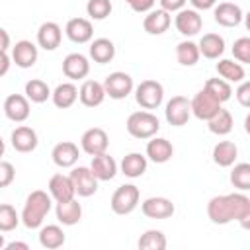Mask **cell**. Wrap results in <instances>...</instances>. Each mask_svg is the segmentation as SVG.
I'll use <instances>...</instances> for the list:
<instances>
[{
  "label": "cell",
  "mask_w": 250,
  "mask_h": 250,
  "mask_svg": "<svg viewBox=\"0 0 250 250\" xmlns=\"http://www.w3.org/2000/svg\"><path fill=\"white\" fill-rule=\"evenodd\" d=\"M250 199L244 193H227V195H215L207 203V217L215 225H229L230 221H236L246 211Z\"/></svg>",
  "instance_id": "obj_1"
},
{
  "label": "cell",
  "mask_w": 250,
  "mask_h": 250,
  "mask_svg": "<svg viewBox=\"0 0 250 250\" xmlns=\"http://www.w3.org/2000/svg\"><path fill=\"white\" fill-rule=\"evenodd\" d=\"M53 207V197L51 193L43 189H35L27 195L23 209H21V223L27 229H39L47 217V213Z\"/></svg>",
  "instance_id": "obj_2"
},
{
  "label": "cell",
  "mask_w": 250,
  "mask_h": 250,
  "mask_svg": "<svg viewBox=\"0 0 250 250\" xmlns=\"http://www.w3.org/2000/svg\"><path fill=\"white\" fill-rule=\"evenodd\" d=\"M125 127H127V133L135 139H152L160 129V121L154 113L145 109V111H133L127 117Z\"/></svg>",
  "instance_id": "obj_3"
},
{
  "label": "cell",
  "mask_w": 250,
  "mask_h": 250,
  "mask_svg": "<svg viewBox=\"0 0 250 250\" xmlns=\"http://www.w3.org/2000/svg\"><path fill=\"white\" fill-rule=\"evenodd\" d=\"M139 197H141V193H139V188H137V186H133V184H123V186H119V188L113 191V195H111V201H109L111 211H113L115 215H129V213H133V211L137 209Z\"/></svg>",
  "instance_id": "obj_4"
},
{
  "label": "cell",
  "mask_w": 250,
  "mask_h": 250,
  "mask_svg": "<svg viewBox=\"0 0 250 250\" xmlns=\"http://www.w3.org/2000/svg\"><path fill=\"white\" fill-rule=\"evenodd\" d=\"M135 100L143 109H156L164 100V88L156 80H143L135 88Z\"/></svg>",
  "instance_id": "obj_5"
},
{
  "label": "cell",
  "mask_w": 250,
  "mask_h": 250,
  "mask_svg": "<svg viewBox=\"0 0 250 250\" xmlns=\"http://www.w3.org/2000/svg\"><path fill=\"white\" fill-rule=\"evenodd\" d=\"M164 115L172 127H184L191 115V102L186 96H174L166 102Z\"/></svg>",
  "instance_id": "obj_6"
},
{
  "label": "cell",
  "mask_w": 250,
  "mask_h": 250,
  "mask_svg": "<svg viewBox=\"0 0 250 250\" xmlns=\"http://www.w3.org/2000/svg\"><path fill=\"white\" fill-rule=\"evenodd\" d=\"M104 88H105V94L111 98V100H125L135 84H133V78L127 74V72H121V70H115L111 74L105 76L104 80Z\"/></svg>",
  "instance_id": "obj_7"
},
{
  "label": "cell",
  "mask_w": 250,
  "mask_h": 250,
  "mask_svg": "<svg viewBox=\"0 0 250 250\" xmlns=\"http://www.w3.org/2000/svg\"><path fill=\"white\" fill-rule=\"evenodd\" d=\"M109 146V137L107 133L102 129V127H92V129H86L80 137V148L90 154V156H96V154H102L105 152Z\"/></svg>",
  "instance_id": "obj_8"
},
{
  "label": "cell",
  "mask_w": 250,
  "mask_h": 250,
  "mask_svg": "<svg viewBox=\"0 0 250 250\" xmlns=\"http://www.w3.org/2000/svg\"><path fill=\"white\" fill-rule=\"evenodd\" d=\"M70 178L74 182V188H76V193L80 197H90L98 191V178L96 174L92 172L90 166H74L70 170Z\"/></svg>",
  "instance_id": "obj_9"
},
{
  "label": "cell",
  "mask_w": 250,
  "mask_h": 250,
  "mask_svg": "<svg viewBox=\"0 0 250 250\" xmlns=\"http://www.w3.org/2000/svg\"><path fill=\"white\" fill-rule=\"evenodd\" d=\"M174 25H176V29L184 37H193V35H197L201 31L203 18L199 16V10H195V8H184V10H180L176 14Z\"/></svg>",
  "instance_id": "obj_10"
},
{
  "label": "cell",
  "mask_w": 250,
  "mask_h": 250,
  "mask_svg": "<svg viewBox=\"0 0 250 250\" xmlns=\"http://www.w3.org/2000/svg\"><path fill=\"white\" fill-rule=\"evenodd\" d=\"M221 102H217L205 88L203 90H199L195 96H193V100H191V113L197 117V119H201V121H209L219 109H221Z\"/></svg>",
  "instance_id": "obj_11"
},
{
  "label": "cell",
  "mask_w": 250,
  "mask_h": 250,
  "mask_svg": "<svg viewBox=\"0 0 250 250\" xmlns=\"http://www.w3.org/2000/svg\"><path fill=\"white\" fill-rule=\"evenodd\" d=\"M47 188H49V193L55 199V203L74 199V195H76V188H74V182H72L70 174L68 176L66 174H53Z\"/></svg>",
  "instance_id": "obj_12"
},
{
  "label": "cell",
  "mask_w": 250,
  "mask_h": 250,
  "mask_svg": "<svg viewBox=\"0 0 250 250\" xmlns=\"http://www.w3.org/2000/svg\"><path fill=\"white\" fill-rule=\"evenodd\" d=\"M29 98L21 96V94H10L4 100V115L14 121V123H21L29 117Z\"/></svg>",
  "instance_id": "obj_13"
},
{
  "label": "cell",
  "mask_w": 250,
  "mask_h": 250,
  "mask_svg": "<svg viewBox=\"0 0 250 250\" xmlns=\"http://www.w3.org/2000/svg\"><path fill=\"white\" fill-rule=\"evenodd\" d=\"M64 33L66 37L72 41V43H88L92 41L94 37V27H92V21L86 20V18H70L64 25Z\"/></svg>",
  "instance_id": "obj_14"
},
{
  "label": "cell",
  "mask_w": 250,
  "mask_h": 250,
  "mask_svg": "<svg viewBox=\"0 0 250 250\" xmlns=\"http://www.w3.org/2000/svg\"><path fill=\"white\" fill-rule=\"evenodd\" d=\"M37 57H39L37 45L27 39L16 41V45L12 47V61L20 68H31L37 62Z\"/></svg>",
  "instance_id": "obj_15"
},
{
  "label": "cell",
  "mask_w": 250,
  "mask_h": 250,
  "mask_svg": "<svg viewBox=\"0 0 250 250\" xmlns=\"http://www.w3.org/2000/svg\"><path fill=\"white\" fill-rule=\"evenodd\" d=\"M78 156H80L78 145H74L72 141L57 143L51 150V158L59 168H74V164L78 162Z\"/></svg>",
  "instance_id": "obj_16"
},
{
  "label": "cell",
  "mask_w": 250,
  "mask_h": 250,
  "mask_svg": "<svg viewBox=\"0 0 250 250\" xmlns=\"http://www.w3.org/2000/svg\"><path fill=\"white\" fill-rule=\"evenodd\" d=\"M141 211L148 219H168L174 215L176 207L168 197H146L141 203Z\"/></svg>",
  "instance_id": "obj_17"
},
{
  "label": "cell",
  "mask_w": 250,
  "mask_h": 250,
  "mask_svg": "<svg viewBox=\"0 0 250 250\" xmlns=\"http://www.w3.org/2000/svg\"><path fill=\"white\" fill-rule=\"evenodd\" d=\"M213 18L223 27H236L244 20V14H242L238 4H234V2H221V4L215 6Z\"/></svg>",
  "instance_id": "obj_18"
},
{
  "label": "cell",
  "mask_w": 250,
  "mask_h": 250,
  "mask_svg": "<svg viewBox=\"0 0 250 250\" xmlns=\"http://www.w3.org/2000/svg\"><path fill=\"white\" fill-rule=\"evenodd\" d=\"M90 72V61L82 53H70L62 61V74L70 80H82Z\"/></svg>",
  "instance_id": "obj_19"
},
{
  "label": "cell",
  "mask_w": 250,
  "mask_h": 250,
  "mask_svg": "<svg viewBox=\"0 0 250 250\" xmlns=\"http://www.w3.org/2000/svg\"><path fill=\"white\" fill-rule=\"evenodd\" d=\"M105 88H104V82H98V80H84L82 86H80V94H78V100L82 105L86 107H98L104 104L105 100Z\"/></svg>",
  "instance_id": "obj_20"
},
{
  "label": "cell",
  "mask_w": 250,
  "mask_h": 250,
  "mask_svg": "<svg viewBox=\"0 0 250 250\" xmlns=\"http://www.w3.org/2000/svg\"><path fill=\"white\" fill-rule=\"evenodd\" d=\"M10 143H12L14 150H18V152H31V150L37 148L39 139H37L35 129L27 127V125H20V127H16L12 131Z\"/></svg>",
  "instance_id": "obj_21"
},
{
  "label": "cell",
  "mask_w": 250,
  "mask_h": 250,
  "mask_svg": "<svg viewBox=\"0 0 250 250\" xmlns=\"http://www.w3.org/2000/svg\"><path fill=\"white\" fill-rule=\"evenodd\" d=\"M170 23H172L170 12L158 8V10L146 12V16H145V20H143V29H145L148 35H162L164 31H168Z\"/></svg>",
  "instance_id": "obj_22"
},
{
  "label": "cell",
  "mask_w": 250,
  "mask_h": 250,
  "mask_svg": "<svg viewBox=\"0 0 250 250\" xmlns=\"http://www.w3.org/2000/svg\"><path fill=\"white\" fill-rule=\"evenodd\" d=\"M62 39V29L55 21H45L37 29V45L45 51H55L61 45Z\"/></svg>",
  "instance_id": "obj_23"
},
{
  "label": "cell",
  "mask_w": 250,
  "mask_h": 250,
  "mask_svg": "<svg viewBox=\"0 0 250 250\" xmlns=\"http://www.w3.org/2000/svg\"><path fill=\"white\" fill-rule=\"evenodd\" d=\"M174 154V146L168 139L164 137H152L148 143H146V158L156 162V164H164L172 158Z\"/></svg>",
  "instance_id": "obj_24"
},
{
  "label": "cell",
  "mask_w": 250,
  "mask_h": 250,
  "mask_svg": "<svg viewBox=\"0 0 250 250\" xmlns=\"http://www.w3.org/2000/svg\"><path fill=\"white\" fill-rule=\"evenodd\" d=\"M90 168H92V172L96 174V178H98L100 182L113 180L115 174H117V162H115L113 156H109L107 152H102V154L92 156Z\"/></svg>",
  "instance_id": "obj_25"
},
{
  "label": "cell",
  "mask_w": 250,
  "mask_h": 250,
  "mask_svg": "<svg viewBox=\"0 0 250 250\" xmlns=\"http://www.w3.org/2000/svg\"><path fill=\"white\" fill-rule=\"evenodd\" d=\"M55 215L57 221L64 227H72L82 219V205L76 199H68V201H61L55 207Z\"/></svg>",
  "instance_id": "obj_26"
},
{
  "label": "cell",
  "mask_w": 250,
  "mask_h": 250,
  "mask_svg": "<svg viewBox=\"0 0 250 250\" xmlns=\"http://www.w3.org/2000/svg\"><path fill=\"white\" fill-rule=\"evenodd\" d=\"M90 59L94 61V62H98V64H107V62H111L113 61V57H115V45H113V41L111 39H107V37H98V39H94L92 43H90Z\"/></svg>",
  "instance_id": "obj_27"
},
{
  "label": "cell",
  "mask_w": 250,
  "mask_h": 250,
  "mask_svg": "<svg viewBox=\"0 0 250 250\" xmlns=\"http://www.w3.org/2000/svg\"><path fill=\"white\" fill-rule=\"evenodd\" d=\"M146 166H148V158L141 152H129L123 156L119 168H121V174H125L127 178H141L145 172H146Z\"/></svg>",
  "instance_id": "obj_28"
},
{
  "label": "cell",
  "mask_w": 250,
  "mask_h": 250,
  "mask_svg": "<svg viewBox=\"0 0 250 250\" xmlns=\"http://www.w3.org/2000/svg\"><path fill=\"white\" fill-rule=\"evenodd\" d=\"M78 94H80V90H78L72 82H62V84H59V86L53 90L51 100H53V104H55L59 109H68V107H72L74 102L78 100Z\"/></svg>",
  "instance_id": "obj_29"
},
{
  "label": "cell",
  "mask_w": 250,
  "mask_h": 250,
  "mask_svg": "<svg viewBox=\"0 0 250 250\" xmlns=\"http://www.w3.org/2000/svg\"><path fill=\"white\" fill-rule=\"evenodd\" d=\"M215 68H217V74L221 78H225L227 82H230V84H240L246 76L242 62L232 61V59H221Z\"/></svg>",
  "instance_id": "obj_30"
},
{
  "label": "cell",
  "mask_w": 250,
  "mask_h": 250,
  "mask_svg": "<svg viewBox=\"0 0 250 250\" xmlns=\"http://www.w3.org/2000/svg\"><path fill=\"white\" fill-rule=\"evenodd\" d=\"M236 156H238V146L232 141H219L213 146V162L221 168L232 166Z\"/></svg>",
  "instance_id": "obj_31"
},
{
  "label": "cell",
  "mask_w": 250,
  "mask_h": 250,
  "mask_svg": "<svg viewBox=\"0 0 250 250\" xmlns=\"http://www.w3.org/2000/svg\"><path fill=\"white\" fill-rule=\"evenodd\" d=\"M199 51L205 59H219L223 53H225V39L219 35V33H205L201 39H199Z\"/></svg>",
  "instance_id": "obj_32"
},
{
  "label": "cell",
  "mask_w": 250,
  "mask_h": 250,
  "mask_svg": "<svg viewBox=\"0 0 250 250\" xmlns=\"http://www.w3.org/2000/svg\"><path fill=\"white\" fill-rule=\"evenodd\" d=\"M64 240H66V236L59 225H47V227H41V230H39V244L47 250L61 248L64 244Z\"/></svg>",
  "instance_id": "obj_33"
},
{
  "label": "cell",
  "mask_w": 250,
  "mask_h": 250,
  "mask_svg": "<svg viewBox=\"0 0 250 250\" xmlns=\"http://www.w3.org/2000/svg\"><path fill=\"white\" fill-rule=\"evenodd\" d=\"M199 57H201V51H199V45L197 43L186 39V41H180L176 45V59H178V62L182 66H193V64H197Z\"/></svg>",
  "instance_id": "obj_34"
},
{
  "label": "cell",
  "mask_w": 250,
  "mask_h": 250,
  "mask_svg": "<svg viewBox=\"0 0 250 250\" xmlns=\"http://www.w3.org/2000/svg\"><path fill=\"white\" fill-rule=\"evenodd\" d=\"M232 125H234V119H232L230 111H229V109H223V107L207 121L209 131H211L213 135H219V137L229 135V133L232 131Z\"/></svg>",
  "instance_id": "obj_35"
},
{
  "label": "cell",
  "mask_w": 250,
  "mask_h": 250,
  "mask_svg": "<svg viewBox=\"0 0 250 250\" xmlns=\"http://www.w3.org/2000/svg\"><path fill=\"white\" fill-rule=\"evenodd\" d=\"M25 96H27L29 102H33V104H43V102H47V100L53 96V92H51V88L47 86L45 80H41V78H31V80L25 82Z\"/></svg>",
  "instance_id": "obj_36"
},
{
  "label": "cell",
  "mask_w": 250,
  "mask_h": 250,
  "mask_svg": "<svg viewBox=\"0 0 250 250\" xmlns=\"http://www.w3.org/2000/svg\"><path fill=\"white\" fill-rule=\"evenodd\" d=\"M166 236L162 230H156V229H148L141 234L137 246L141 250H164L166 248Z\"/></svg>",
  "instance_id": "obj_37"
},
{
  "label": "cell",
  "mask_w": 250,
  "mask_h": 250,
  "mask_svg": "<svg viewBox=\"0 0 250 250\" xmlns=\"http://www.w3.org/2000/svg\"><path fill=\"white\" fill-rule=\"evenodd\" d=\"M217 102H221V104H225V102H229L230 100V96H232V88H230V82H227L225 78H209L207 82H205V86H203Z\"/></svg>",
  "instance_id": "obj_38"
},
{
  "label": "cell",
  "mask_w": 250,
  "mask_h": 250,
  "mask_svg": "<svg viewBox=\"0 0 250 250\" xmlns=\"http://www.w3.org/2000/svg\"><path fill=\"white\" fill-rule=\"evenodd\" d=\"M230 184L240 191H248L250 189V164L248 162H240V164L232 166Z\"/></svg>",
  "instance_id": "obj_39"
},
{
  "label": "cell",
  "mask_w": 250,
  "mask_h": 250,
  "mask_svg": "<svg viewBox=\"0 0 250 250\" xmlns=\"http://www.w3.org/2000/svg\"><path fill=\"white\" fill-rule=\"evenodd\" d=\"M21 221V215H18V211L10 205V203H2L0 205V230L2 232H10L14 230Z\"/></svg>",
  "instance_id": "obj_40"
},
{
  "label": "cell",
  "mask_w": 250,
  "mask_h": 250,
  "mask_svg": "<svg viewBox=\"0 0 250 250\" xmlns=\"http://www.w3.org/2000/svg\"><path fill=\"white\" fill-rule=\"evenodd\" d=\"M111 0H88L86 4V14L92 20H105L111 14Z\"/></svg>",
  "instance_id": "obj_41"
},
{
  "label": "cell",
  "mask_w": 250,
  "mask_h": 250,
  "mask_svg": "<svg viewBox=\"0 0 250 250\" xmlns=\"http://www.w3.org/2000/svg\"><path fill=\"white\" fill-rule=\"evenodd\" d=\"M232 57L238 62L250 64V37H238L232 43Z\"/></svg>",
  "instance_id": "obj_42"
},
{
  "label": "cell",
  "mask_w": 250,
  "mask_h": 250,
  "mask_svg": "<svg viewBox=\"0 0 250 250\" xmlns=\"http://www.w3.org/2000/svg\"><path fill=\"white\" fill-rule=\"evenodd\" d=\"M16 178V168L8 162V160H2L0 162V188H8Z\"/></svg>",
  "instance_id": "obj_43"
},
{
  "label": "cell",
  "mask_w": 250,
  "mask_h": 250,
  "mask_svg": "<svg viewBox=\"0 0 250 250\" xmlns=\"http://www.w3.org/2000/svg\"><path fill=\"white\" fill-rule=\"evenodd\" d=\"M234 96H236V102L242 107H250V80H242L240 86L236 88Z\"/></svg>",
  "instance_id": "obj_44"
},
{
  "label": "cell",
  "mask_w": 250,
  "mask_h": 250,
  "mask_svg": "<svg viewBox=\"0 0 250 250\" xmlns=\"http://www.w3.org/2000/svg\"><path fill=\"white\" fill-rule=\"evenodd\" d=\"M125 2L131 6L133 12H137V14H146V12L152 10V6H154L156 0H125Z\"/></svg>",
  "instance_id": "obj_45"
},
{
  "label": "cell",
  "mask_w": 250,
  "mask_h": 250,
  "mask_svg": "<svg viewBox=\"0 0 250 250\" xmlns=\"http://www.w3.org/2000/svg\"><path fill=\"white\" fill-rule=\"evenodd\" d=\"M160 2V8L162 10H166V12H180V10H184V6H186V2L188 0H158Z\"/></svg>",
  "instance_id": "obj_46"
},
{
  "label": "cell",
  "mask_w": 250,
  "mask_h": 250,
  "mask_svg": "<svg viewBox=\"0 0 250 250\" xmlns=\"http://www.w3.org/2000/svg\"><path fill=\"white\" fill-rule=\"evenodd\" d=\"M189 4L195 10H211V8H215L217 0H189Z\"/></svg>",
  "instance_id": "obj_47"
},
{
  "label": "cell",
  "mask_w": 250,
  "mask_h": 250,
  "mask_svg": "<svg viewBox=\"0 0 250 250\" xmlns=\"http://www.w3.org/2000/svg\"><path fill=\"white\" fill-rule=\"evenodd\" d=\"M238 225L244 229V230H250V203H248V207H246V211L242 213V217L238 219Z\"/></svg>",
  "instance_id": "obj_48"
},
{
  "label": "cell",
  "mask_w": 250,
  "mask_h": 250,
  "mask_svg": "<svg viewBox=\"0 0 250 250\" xmlns=\"http://www.w3.org/2000/svg\"><path fill=\"white\" fill-rule=\"evenodd\" d=\"M10 61H12V55L8 53H2V66H0V76H4L10 68Z\"/></svg>",
  "instance_id": "obj_49"
},
{
  "label": "cell",
  "mask_w": 250,
  "mask_h": 250,
  "mask_svg": "<svg viewBox=\"0 0 250 250\" xmlns=\"http://www.w3.org/2000/svg\"><path fill=\"white\" fill-rule=\"evenodd\" d=\"M0 35H2V53H8L10 49V35L6 29H0Z\"/></svg>",
  "instance_id": "obj_50"
},
{
  "label": "cell",
  "mask_w": 250,
  "mask_h": 250,
  "mask_svg": "<svg viewBox=\"0 0 250 250\" xmlns=\"http://www.w3.org/2000/svg\"><path fill=\"white\" fill-rule=\"evenodd\" d=\"M4 250H29V246L25 242H10L4 246Z\"/></svg>",
  "instance_id": "obj_51"
},
{
  "label": "cell",
  "mask_w": 250,
  "mask_h": 250,
  "mask_svg": "<svg viewBox=\"0 0 250 250\" xmlns=\"http://www.w3.org/2000/svg\"><path fill=\"white\" fill-rule=\"evenodd\" d=\"M244 131H246V133L250 135V113H248V115L244 117Z\"/></svg>",
  "instance_id": "obj_52"
},
{
  "label": "cell",
  "mask_w": 250,
  "mask_h": 250,
  "mask_svg": "<svg viewBox=\"0 0 250 250\" xmlns=\"http://www.w3.org/2000/svg\"><path fill=\"white\" fill-rule=\"evenodd\" d=\"M244 25H246V29L250 31V10L244 14Z\"/></svg>",
  "instance_id": "obj_53"
}]
</instances>
